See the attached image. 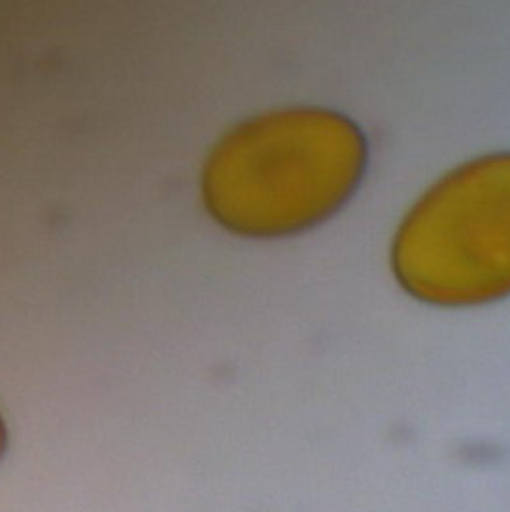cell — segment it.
I'll list each match as a JSON object with an SVG mask.
<instances>
[{
  "mask_svg": "<svg viewBox=\"0 0 510 512\" xmlns=\"http://www.w3.org/2000/svg\"><path fill=\"white\" fill-rule=\"evenodd\" d=\"M369 142L326 108L252 117L215 144L202 173L211 217L250 238L303 233L332 217L359 187Z\"/></svg>",
  "mask_w": 510,
  "mask_h": 512,
  "instance_id": "6da1fadb",
  "label": "cell"
},
{
  "mask_svg": "<svg viewBox=\"0 0 510 512\" xmlns=\"http://www.w3.org/2000/svg\"><path fill=\"white\" fill-rule=\"evenodd\" d=\"M392 267L422 302L509 296L510 152L464 163L430 188L395 234Z\"/></svg>",
  "mask_w": 510,
  "mask_h": 512,
  "instance_id": "7a4b0ae2",
  "label": "cell"
},
{
  "mask_svg": "<svg viewBox=\"0 0 510 512\" xmlns=\"http://www.w3.org/2000/svg\"><path fill=\"white\" fill-rule=\"evenodd\" d=\"M4 447H6V430H4V422L0 419V455H2Z\"/></svg>",
  "mask_w": 510,
  "mask_h": 512,
  "instance_id": "3957f363",
  "label": "cell"
}]
</instances>
